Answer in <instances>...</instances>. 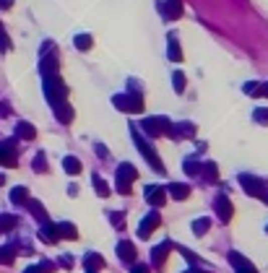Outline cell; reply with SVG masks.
I'll return each mask as SVG.
<instances>
[{"label":"cell","mask_w":268,"mask_h":273,"mask_svg":"<svg viewBox=\"0 0 268 273\" xmlns=\"http://www.w3.org/2000/svg\"><path fill=\"white\" fill-rule=\"evenodd\" d=\"M138 177V172L133 169L130 164H123L120 169H117V190H120L123 195H128L130 193V182Z\"/></svg>","instance_id":"6da1fadb"},{"label":"cell","mask_w":268,"mask_h":273,"mask_svg":"<svg viewBox=\"0 0 268 273\" xmlns=\"http://www.w3.org/2000/svg\"><path fill=\"white\" fill-rule=\"evenodd\" d=\"M136 143H138V148L143 151V156H146L148 161H151V166H154V169H156V172H164V166H161V161H159V156H156V154H154V151H151V146H148L146 141H141V138H138V135H136Z\"/></svg>","instance_id":"7a4b0ae2"},{"label":"cell","mask_w":268,"mask_h":273,"mask_svg":"<svg viewBox=\"0 0 268 273\" xmlns=\"http://www.w3.org/2000/svg\"><path fill=\"white\" fill-rule=\"evenodd\" d=\"M146 201L151 203L154 208H159V206H164V201H167V193L161 190V188H156V185H151V188H146Z\"/></svg>","instance_id":"3957f363"},{"label":"cell","mask_w":268,"mask_h":273,"mask_svg":"<svg viewBox=\"0 0 268 273\" xmlns=\"http://www.w3.org/2000/svg\"><path fill=\"white\" fill-rule=\"evenodd\" d=\"M115 104L120 110H128V112H141L143 110L141 97H120V99H115Z\"/></svg>","instance_id":"277c9868"},{"label":"cell","mask_w":268,"mask_h":273,"mask_svg":"<svg viewBox=\"0 0 268 273\" xmlns=\"http://www.w3.org/2000/svg\"><path fill=\"white\" fill-rule=\"evenodd\" d=\"M159 226V214H148L146 219H143V224H141V232H138V237L141 239H146V237H151V232Z\"/></svg>","instance_id":"5b68a950"},{"label":"cell","mask_w":268,"mask_h":273,"mask_svg":"<svg viewBox=\"0 0 268 273\" xmlns=\"http://www.w3.org/2000/svg\"><path fill=\"white\" fill-rule=\"evenodd\" d=\"M216 214H219V219L224 221V224L232 219V203H229V198H227V195H221V198H216Z\"/></svg>","instance_id":"8992f818"},{"label":"cell","mask_w":268,"mask_h":273,"mask_svg":"<svg viewBox=\"0 0 268 273\" xmlns=\"http://www.w3.org/2000/svg\"><path fill=\"white\" fill-rule=\"evenodd\" d=\"M240 182L245 185V190L250 193V195H258V198H263V182H258V179H252V177H247V174H242L240 177Z\"/></svg>","instance_id":"52a82bcc"},{"label":"cell","mask_w":268,"mask_h":273,"mask_svg":"<svg viewBox=\"0 0 268 273\" xmlns=\"http://www.w3.org/2000/svg\"><path fill=\"white\" fill-rule=\"evenodd\" d=\"M229 260H232V265L237 268V273H255V268H252L240 252H229Z\"/></svg>","instance_id":"ba28073f"},{"label":"cell","mask_w":268,"mask_h":273,"mask_svg":"<svg viewBox=\"0 0 268 273\" xmlns=\"http://www.w3.org/2000/svg\"><path fill=\"white\" fill-rule=\"evenodd\" d=\"M39 237H42V242H47V245H55V242L60 239L57 237V226L55 224H44L39 229Z\"/></svg>","instance_id":"9c48e42d"},{"label":"cell","mask_w":268,"mask_h":273,"mask_svg":"<svg viewBox=\"0 0 268 273\" xmlns=\"http://www.w3.org/2000/svg\"><path fill=\"white\" fill-rule=\"evenodd\" d=\"M57 237H65V239H76V237H78V232H76V226H73V224L63 221V224H57Z\"/></svg>","instance_id":"30bf717a"},{"label":"cell","mask_w":268,"mask_h":273,"mask_svg":"<svg viewBox=\"0 0 268 273\" xmlns=\"http://www.w3.org/2000/svg\"><path fill=\"white\" fill-rule=\"evenodd\" d=\"M180 13H183V3H180V0H169V3H167V8H164V16H167V21L177 19Z\"/></svg>","instance_id":"8fae6325"},{"label":"cell","mask_w":268,"mask_h":273,"mask_svg":"<svg viewBox=\"0 0 268 273\" xmlns=\"http://www.w3.org/2000/svg\"><path fill=\"white\" fill-rule=\"evenodd\" d=\"M0 164H6V166L16 164V154L11 151V143H6L3 148H0Z\"/></svg>","instance_id":"7c38bea8"},{"label":"cell","mask_w":268,"mask_h":273,"mask_svg":"<svg viewBox=\"0 0 268 273\" xmlns=\"http://www.w3.org/2000/svg\"><path fill=\"white\" fill-rule=\"evenodd\" d=\"M117 252H120V257H123V260H128V263L136 257V250H133L130 242H120V245H117Z\"/></svg>","instance_id":"4fadbf2b"},{"label":"cell","mask_w":268,"mask_h":273,"mask_svg":"<svg viewBox=\"0 0 268 273\" xmlns=\"http://www.w3.org/2000/svg\"><path fill=\"white\" fill-rule=\"evenodd\" d=\"M167 252H169V242H164L161 247H154V252H151V257H154V265H161V263H164Z\"/></svg>","instance_id":"5bb4252c"},{"label":"cell","mask_w":268,"mask_h":273,"mask_svg":"<svg viewBox=\"0 0 268 273\" xmlns=\"http://www.w3.org/2000/svg\"><path fill=\"white\" fill-rule=\"evenodd\" d=\"M63 166H65L68 174H78V172H81V161L73 159V156H65V159H63Z\"/></svg>","instance_id":"9a60e30c"},{"label":"cell","mask_w":268,"mask_h":273,"mask_svg":"<svg viewBox=\"0 0 268 273\" xmlns=\"http://www.w3.org/2000/svg\"><path fill=\"white\" fill-rule=\"evenodd\" d=\"M102 265H104V260H102L99 255H94V252H88V255H86V270H92V273H94V270L102 268Z\"/></svg>","instance_id":"2e32d148"},{"label":"cell","mask_w":268,"mask_h":273,"mask_svg":"<svg viewBox=\"0 0 268 273\" xmlns=\"http://www.w3.org/2000/svg\"><path fill=\"white\" fill-rule=\"evenodd\" d=\"M169 193H172V198H177V201H185L190 195L188 185H169Z\"/></svg>","instance_id":"e0dca14e"},{"label":"cell","mask_w":268,"mask_h":273,"mask_svg":"<svg viewBox=\"0 0 268 273\" xmlns=\"http://www.w3.org/2000/svg\"><path fill=\"white\" fill-rule=\"evenodd\" d=\"M169 57L174 60V63H180V60H183V50L177 47V42H174V37L169 39Z\"/></svg>","instance_id":"ac0fdd59"},{"label":"cell","mask_w":268,"mask_h":273,"mask_svg":"<svg viewBox=\"0 0 268 273\" xmlns=\"http://www.w3.org/2000/svg\"><path fill=\"white\" fill-rule=\"evenodd\" d=\"M208 226H211V221H208V219H198L196 224H193V232H196V234L201 237V234H206V232H208Z\"/></svg>","instance_id":"d6986e66"},{"label":"cell","mask_w":268,"mask_h":273,"mask_svg":"<svg viewBox=\"0 0 268 273\" xmlns=\"http://www.w3.org/2000/svg\"><path fill=\"white\" fill-rule=\"evenodd\" d=\"M13 224H16V219H13V216H0V234H3V232H8V229H13Z\"/></svg>","instance_id":"ffe728a7"},{"label":"cell","mask_w":268,"mask_h":273,"mask_svg":"<svg viewBox=\"0 0 268 273\" xmlns=\"http://www.w3.org/2000/svg\"><path fill=\"white\" fill-rule=\"evenodd\" d=\"M13 257H16L13 247H0V263H13Z\"/></svg>","instance_id":"44dd1931"},{"label":"cell","mask_w":268,"mask_h":273,"mask_svg":"<svg viewBox=\"0 0 268 273\" xmlns=\"http://www.w3.org/2000/svg\"><path fill=\"white\" fill-rule=\"evenodd\" d=\"M94 188H97V193L102 195V198H107V195H110L107 185H104V179H102V177H97V174H94Z\"/></svg>","instance_id":"7402d4cb"},{"label":"cell","mask_w":268,"mask_h":273,"mask_svg":"<svg viewBox=\"0 0 268 273\" xmlns=\"http://www.w3.org/2000/svg\"><path fill=\"white\" fill-rule=\"evenodd\" d=\"M146 130L151 133V135H156V133H161L164 128H161V123H159V120H146Z\"/></svg>","instance_id":"603a6c76"},{"label":"cell","mask_w":268,"mask_h":273,"mask_svg":"<svg viewBox=\"0 0 268 273\" xmlns=\"http://www.w3.org/2000/svg\"><path fill=\"white\" fill-rule=\"evenodd\" d=\"M11 201L13 203H24L26 201V188H16V190H13L11 193Z\"/></svg>","instance_id":"cb8c5ba5"},{"label":"cell","mask_w":268,"mask_h":273,"mask_svg":"<svg viewBox=\"0 0 268 273\" xmlns=\"http://www.w3.org/2000/svg\"><path fill=\"white\" fill-rule=\"evenodd\" d=\"M76 44H78L81 50H88V47H92V37H88V34H81V37H76Z\"/></svg>","instance_id":"d4e9b609"},{"label":"cell","mask_w":268,"mask_h":273,"mask_svg":"<svg viewBox=\"0 0 268 273\" xmlns=\"http://www.w3.org/2000/svg\"><path fill=\"white\" fill-rule=\"evenodd\" d=\"M174 88H177V91H183V88H185V78H183V73H174Z\"/></svg>","instance_id":"484cf974"},{"label":"cell","mask_w":268,"mask_h":273,"mask_svg":"<svg viewBox=\"0 0 268 273\" xmlns=\"http://www.w3.org/2000/svg\"><path fill=\"white\" fill-rule=\"evenodd\" d=\"M50 265H42V268H26V273H47Z\"/></svg>","instance_id":"4316f807"},{"label":"cell","mask_w":268,"mask_h":273,"mask_svg":"<svg viewBox=\"0 0 268 273\" xmlns=\"http://www.w3.org/2000/svg\"><path fill=\"white\" fill-rule=\"evenodd\" d=\"M255 117H258V120H265V123H268V110H258Z\"/></svg>","instance_id":"83f0119b"},{"label":"cell","mask_w":268,"mask_h":273,"mask_svg":"<svg viewBox=\"0 0 268 273\" xmlns=\"http://www.w3.org/2000/svg\"><path fill=\"white\" fill-rule=\"evenodd\" d=\"M133 273H148L146 265H133Z\"/></svg>","instance_id":"f1b7e54d"},{"label":"cell","mask_w":268,"mask_h":273,"mask_svg":"<svg viewBox=\"0 0 268 273\" xmlns=\"http://www.w3.org/2000/svg\"><path fill=\"white\" fill-rule=\"evenodd\" d=\"M0 6H3V8H8V6H11V0H0Z\"/></svg>","instance_id":"f546056e"},{"label":"cell","mask_w":268,"mask_h":273,"mask_svg":"<svg viewBox=\"0 0 268 273\" xmlns=\"http://www.w3.org/2000/svg\"><path fill=\"white\" fill-rule=\"evenodd\" d=\"M258 91H260V94H265V97H268V86H263V88H258Z\"/></svg>","instance_id":"4dcf8cb0"},{"label":"cell","mask_w":268,"mask_h":273,"mask_svg":"<svg viewBox=\"0 0 268 273\" xmlns=\"http://www.w3.org/2000/svg\"><path fill=\"white\" fill-rule=\"evenodd\" d=\"M185 273H203V270H185Z\"/></svg>","instance_id":"1f68e13d"},{"label":"cell","mask_w":268,"mask_h":273,"mask_svg":"<svg viewBox=\"0 0 268 273\" xmlns=\"http://www.w3.org/2000/svg\"><path fill=\"white\" fill-rule=\"evenodd\" d=\"M3 182H6V177H3V174H0V185H3Z\"/></svg>","instance_id":"d6a6232c"},{"label":"cell","mask_w":268,"mask_h":273,"mask_svg":"<svg viewBox=\"0 0 268 273\" xmlns=\"http://www.w3.org/2000/svg\"><path fill=\"white\" fill-rule=\"evenodd\" d=\"M263 198H265V201H268V195H263Z\"/></svg>","instance_id":"836d02e7"},{"label":"cell","mask_w":268,"mask_h":273,"mask_svg":"<svg viewBox=\"0 0 268 273\" xmlns=\"http://www.w3.org/2000/svg\"><path fill=\"white\" fill-rule=\"evenodd\" d=\"M86 273H92V270H86Z\"/></svg>","instance_id":"e575fe53"}]
</instances>
